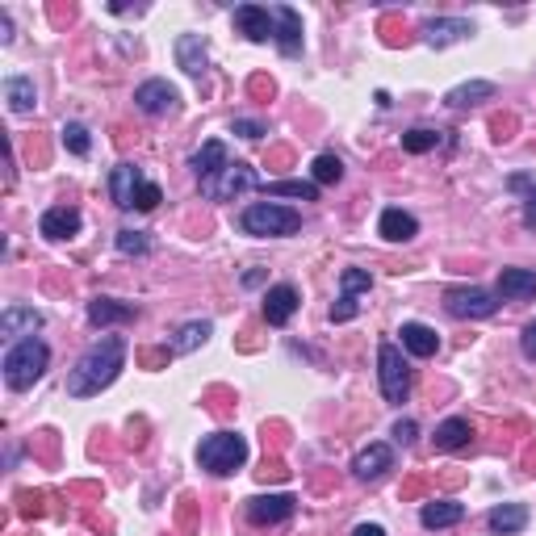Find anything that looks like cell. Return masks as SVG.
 Segmentation results:
<instances>
[{
    "instance_id": "cell-1",
    "label": "cell",
    "mask_w": 536,
    "mask_h": 536,
    "mask_svg": "<svg viewBox=\"0 0 536 536\" xmlns=\"http://www.w3.org/2000/svg\"><path fill=\"white\" fill-rule=\"evenodd\" d=\"M122 365H126V339L122 336H105L76 361V369L67 373V395L72 398H93L105 385L118 382Z\"/></svg>"
},
{
    "instance_id": "cell-2",
    "label": "cell",
    "mask_w": 536,
    "mask_h": 536,
    "mask_svg": "<svg viewBox=\"0 0 536 536\" xmlns=\"http://www.w3.org/2000/svg\"><path fill=\"white\" fill-rule=\"evenodd\" d=\"M51 365V348H46L43 339H17L9 352H5V382L9 390H30L38 377L46 373Z\"/></svg>"
},
{
    "instance_id": "cell-3",
    "label": "cell",
    "mask_w": 536,
    "mask_h": 536,
    "mask_svg": "<svg viewBox=\"0 0 536 536\" xmlns=\"http://www.w3.org/2000/svg\"><path fill=\"white\" fill-rule=\"evenodd\" d=\"M239 227L256 239H281V235H294L302 227V214L289 206H273V201H256L239 214Z\"/></svg>"
},
{
    "instance_id": "cell-4",
    "label": "cell",
    "mask_w": 536,
    "mask_h": 536,
    "mask_svg": "<svg viewBox=\"0 0 536 536\" xmlns=\"http://www.w3.org/2000/svg\"><path fill=\"white\" fill-rule=\"evenodd\" d=\"M198 461H201V470L210 473H235L248 461V440L239 436V432H219V436H206L201 440V449H198Z\"/></svg>"
},
{
    "instance_id": "cell-5",
    "label": "cell",
    "mask_w": 536,
    "mask_h": 536,
    "mask_svg": "<svg viewBox=\"0 0 536 536\" xmlns=\"http://www.w3.org/2000/svg\"><path fill=\"white\" fill-rule=\"evenodd\" d=\"M377 377H382L385 403H406V395H411V365L403 361V348H395V344L377 348Z\"/></svg>"
},
{
    "instance_id": "cell-6",
    "label": "cell",
    "mask_w": 536,
    "mask_h": 536,
    "mask_svg": "<svg viewBox=\"0 0 536 536\" xmlns=\"http://www.w3.org/2000/svg\"><path fill=\"white\" fill-rule=\"evenodd\" d=\"M248 189H260V176H256L252 164H227L219 176H210V180H201V193L214 201H235L239 193H248Z\"/></svg>"
},
{
    "instance_id": "cell-7",
    "label": "cell",
    "mask_w": 536,
    "mask_h": 536,
    "mask_svg": "<svg viewBox=\"0 0 536 536\" xmlns=\"http://www.w3.org/2000/svg\"><path fill=\"white\" fill-rule=\"evenodd\" d=\"M444 310L457 318H491L494 310H499V294L478 289V285H470V289H449V294H444Z\"/></svg>"
},
{
    "instance_id": "cell-8",
    "label": "cell",
    "mask_w": 536,
    "mask_h": 536,
    "mask_svg": "<svg viewBox=\"0 0 536 536\" xmlns=\"http://www.w3.org/2000/svg\"><path fill=\"white\" fill-rule=\"evenodd\" d=\"M134 105H139L142 113H151V118H164V113H176L180 93H176L168 80H142V84L134 88Z\"/></svg>"
},
{
    "instance_id": "cell-9",
    "label": "cell",
    "mask_w": 536,
    "mask_h": 536,
    "mask_svg": "<svg viewBox=\"0 0 536 536\" xmlns=\"http://www.w3.org/2000/svg\"><path fill=\"white\" fill-rule=\"evenodd\" d=\"M273 43L281 46L285 59L302 55V17H297V9H289V5L273 9Z\"/></svg>"
},
{
    "instance_id": "cell-10",
    "label": "cell",
    "mask_w": 536,
    "mask_h": 536,
    "mask_svg": "<svg viewBox=\"0 0 536 536\" xmlns=\"http://www.w3.org/2000/svg\"><path fill=\"white\" fill-rule=\"evenodd\" d=\"M142 172L134 164H118L110 172V198H113V206L118 210H134L139 206V193H142Z\"/></svg>"
},
{
    "instance_id": "cell-11",
    "label": "cell",
    "mask_w": 536,
    "mask_h": 536,
    "mask_svg": "<svg viewBox=\"0 0 536 536\" xmlns=\"http://www.w3.org/2000/svg\"><path fill=\"white\" fill-rule=\"evenodd\" d=\"M294 494H256V499H248V520L252 524H281L294 515Z\"/></svg>"
},
{
    "instance_id": "cell-12",
    "label": "cell",
    "mask_w": 536,
    "mask_h": 536,
    "mask_svg": "<svg viewBox=\"0 0 536 536\" xmlns=\"http://www.w3.org/2000/svg\"><path fill=\"white\" fill-rule=\"evenodd\" d=\"M470 34H473V25L465 22V17H432V22L424 25V43L444 51V46H453V43H465Z\"/></svg>"
},
{
    "instance_id": "cell-13",
    "label": "cell",
    "mask_w": 536,
    "mask_h": 536,
    "mask_svg": "<svg viewBox=\"0 0 536 536\" xmlns=\"http://www.w3.org/2000/svg\"><path fill=\"white\" fill-rule=\"evenodd\" d=\"M297 310V289L294 285H273L268 294H264V323L268 327H285Z\"/></svg>"
},
{
    "instance_id": "cell-14",
    "label": "cell",
    "mask_w": 536,
    "mask_h": 536,
    "mask_svg": "<svg viewBox=\"0 0 536 536\" xmlns=\"http://www.w3.org/2000/svg\"><path fill=\"white\" fill-rule=\"evenodd\" d=\"M395 465V449L390 444H369V449L356 453V461H352V473L361 482H377L385 470Z\"/></svg>"
},
{
    "instance_id": "cell-15",
    "label": "cell",
    "mask_w": 536,
    "mask_h": 536,
    "mask_svg": "<svg viewBox=\"0 0 536 536\" xmlns=\"http://www.w3.org/2000/svg\"><path fill=\"white\" fill-rule=\"evenodd\" d=\"M235 25H239V34H248L252 43H268V38H273V9L239 5V9H235Z\"/></svg>"
},
{
    "instance_id": "cell-16",
    "label": "cell",
    "mask_w": 536,
    "mask_h": 536,
    "mask_svg": "<svg viewBox=\"0 0 536 536\" xmlns=\"http://www.w3.org/2000/svg\"><path fill=\"white\" fill-rule=\"evenodd\" d=\"M38 230H43L46 239H72L80 230V210H72V206H51L38 219Z\"/></svg>"
},
{
    "instance_id": "cell-17",
    "label": "cell",
    "mask_w": 536,
    "mask_h": 536,
    "mask_svg": "<svg viewBox=\"0 0 536 536\" xmlns=\"http://www.w3.org/2000/svg\"><path fill=\"white\" fill-rule=\"evenodd\" d=\"M377 230H382V239L390 243H406V239H415L419 235V222L406 214V210H382V222H377Z\"/></svg>"
},
{
    "instance_id": "cell-18",
    "label": "cell",
    "mask_w": 536,
    "mask_h": 536,
    "mask_svg": "<svg viewBox=\"0 0 536 536\" xmlns=\"http://www.w3.org/2000/svg\"><path fill=\"white\" fill-rule=\"evenodd\" d=\"M419 520H424V528H453L465 520V507L453 503V499H432V503H424V512H419Z\"/></svg>"
},
{
    "instance_id": "cell-19",
    "label": "cell",
    "mask_w": 536,
    "mask_h": 536,
    "mask_svg": "<svg viewBox=\"0 0 536 536\" xmlns=\"http://www.w3.org/2000/svg\"><path fill=\"white\" fill-rule=\"evenodd\" d=\"M139 310L131 302H113V297H93L88 302V318L97 323V327H110V323H131Z\"/></svg>"
},
{
    "instance_id": "cell-20",
    "label": "cell",
    "mask_w": 536,
    "mask_h": 536,
    "mask_svg": "<svg viewBox=\"0 0 536 536\" xmlns=\"http://www.w3.org/2000/svg\"><path fill=\"white\" fill-rule=\"evenodd\" d=\"M176 63L185 67L189 76L206 72V43H201V34H180L176 38Z\"/></svg>"
},
{
    "instance_id": "cell-21",
    "label": "cell",
    "mask_w": 536,
    "mask_h": 536,
    "mask_svg": "<svg viewBox=\"0 0 536 536\" xmlns=\"http://www.w3.org/2000/svg\"><path fill=\"white\" fill-rule=\"evenodd\" d=\"M494 97V84L491 80H470V84H457L444 93V105L449 110H470V105H478V101H491Z\"/></svg>"
},
{
    "instance_id": "cell-22",
    "label": "cell",
    "mask_w": 536,
    "mask_h": 536,
    "mask_svg": "<svg viewBox=\"0 0 536 536\" xmlns=\"http://www.w3.org/2000/svg\"><path fill=\"white\" fill-rule=\"evenodd\" d=\"M38 327H43V315H38L34 307H9L5 315H0V331H5V336H25L30 339Z\"/></svg>"
},
{
    "instance_id": "cell-23",
    "label": "cell",
    "mask_w": 536,
    "mask_h": 536,
    "mask_svg": "<svg viewBox=\"0 0 536 536\" xmlns=\"http://www.w3.org/2000/svg\"><path fill=\"white\" fill-rule=\"evenodd\" d=\"M536 294V268H503L499 273V297H532Z\"/></svg>"
},
{
    "instance_id": "cell-24",
    "label": "cell",
    "mask_w": 536,
    "mask_h": 536,
    "mask_svg": "<svg viewBox=\"0 0 536 536\" xmlns=\"http://www.w3.org/2000/svg\"><path fill=\"white\" fill-rule=\"evenodd\" d=\"M403 348L411 356H436L440 336L432 327H424V323H403Z\"/></svg>"
},
{
    "instance_id": "cell-25",
    "label": "cell",
    "mask_w": 536,
    "mask_h": 536,
    "mask_svg": "<svg viewBox=\"0 0 536 536\" xmlns=\"http://www.w3.org/2000/svg\"><path fill=\"white\" fill-rule=\"evenodd\" d=\"M5 101H9L13 113H34V105H38V88H34V80H25V76H9L5 80Z\"/></svg>"
},
{
    "instance_id": "cell-26",
    "label": "cell",
    "mask_w": 536,
    "mask_h": 536,
    "mask_svg": "<svg viewBox=\"0 0 536 536\" xmlns=\"http://www.w3.org/2000/svg\"><path fill=\"white\" fill-rule=\"evenodd\" d=\"M473 436V424L470 419H444V424L436 427V449L440 453H453V449H465Z\"/></svg>"
},
{
    "instance_id": "cell-27",
    "label": "cell",
    "mask_w": 536,
    "mask_h": 536,
    "mask_svg": "<svg viewBox=\"0 0 536 536\" xmlns=\"http://www.w3.org/2000/svg\"><path fill=\"white\" fill-rule=\"evenodd\" d=\"M486 524H491V532H520V528L528 524V507L524 503H503L494 507L491 515H486Z\"/></svg>"
},
{
    "instance_id": "cell-28",
    "label": "cell",
    "mask_w": 536,
    "mask_h": 536,
    "mask_svg": "<svg viewBox=\"0 0 536 536\" xmlns=\"http://www.w3.org/2000/svg\"><path fill=\"white\" fill-rule=\"evenodd\" d=\"M230 160H227V142H206V147H201L198 155H193V168H198V176L201 180H210V176H219L222 168H227Z\"/></svg>"
},
{
    "instance_id": "cell-29",
    "label": "cell",
    "mask_w": 536,
    "mask_h": 536,
    "mask_svg": "<svg viewBox=\"0 0 536 536\" xmlns=\"http://www.w3.org/2000/svg\"><path fill=\"white\" fill-rule=\"evenodd\" d=\"M268 198H302V201H315L318 198V185L315 180H273V185H264Z\"/></svg>"
},
{
    "instance_id": "cell-30",
    "label": "cell",
    "mask_w": 536,
    "mask_h": 536,
    "mask_svg": "<svg viewBox=\"0 0 536 536\" xmlns=\"http://www.w3.org/2000/svg\"><path fill=\"white\" fill-rule=\"evenodd\" d=\"M210 323H185V327L176 331V339H172V352H193V348H201L210 339Z\"/></svg>"
},
{
    "instance_id": "cell-31",
    "label": "cell",
    "mask_w": 536,
    "mask_h": 536,
    "mask_svg": "<svg viewBox=\"0 0 536 536\" xmlns=\"http://www.w3.org/2000/svg\"><path fill=\"white\" fill-rule=\"evenodd\" d=\"M310 176H315V185H339L344 180V164H339L336 155H318Z\"/></svg>"
},
{
    "instance_id": "cell-32",
    "label": "cell",
    "mask_w": 536,
    "mask_h": 536,
    "mask_svg": "<svg viewBox=\"0 0 536 536\" xmlns=\"http://www.w3.org/2000/svg\"><path fill=\"white\" fill-rule=\"evenodd\" d=\"M436 142H440V134H436V131H424V126H419V131H406V134H403V151L424 155V151H432Z\"/></svg>"
},
{
    "instance_id": "cell-33",
    "label": "cell",
    "mask_w": 536,
    "mask_h": 536,
    "mask_svg": "<svg viewBox=\"0 0 536 536\" xmlns=\"http://www.w3.org/2000/svg\"><path fill=\"white\" fill-rule=\"evenodd\" d=\"M369 285H373L369 268H344V277H339V289H344V297H356V294H365Z\"/></svg>"
},
{
    "instance_id": "cell-34",
    "label": "cell",
    "mask_w": 536,
    "mask_h": 536,
    "mask_svg": "<svg viewBox=\"0 0 536 536\" xmlns=\"http://www.w3.org/2000/svg\"><path fill=\"white\" fill-rule=\"evenodd\" d=\"M63 147L72 155H88V147H93V142H88V131L80 126V122H67V126H63Z\"/></svg>"
},
{
    "instance_id": "cell-35",
    "label": "cell",
    "mask_w": 536,
    "mask_h": 536,
    "mask_svg": "<svg viewBox=\"0 0 536 536\" xmlns=\"http://www.w3.org/2000/svg\"><path fill=\"white\" fill-rule=\"evenodd\" d=\"M151 248V239L142 235V230H118V252L122 256H142Z\"/></svg>"
},
{
    "instance_id": "cell-36",
    "label": "cell",
    "mask_w": 536,
    "mask_h": 536,
    "mask_svg": "<svg viewBox=\"0 0 536 536\" xmlns=\"http://www.w3.org/2000/svg\"><path fill=\"white\" fill-rule=\"evenodd\" d=\"M230 131L243 134V139H264V134H268V131H264V122H252V118H239Z\"/></svg>"
},
{
    "instance_id": "cell-37",
    "label": "cell",
    "mask_w": 536,
    "mask_h": 536,
    "mask_svg": "<svg viewBox=\"0 0 536 536\" xmlns=\"http://www.w3.org/2000/svg\"><path fill=\"white\" fill-rule=\"evenodd\" d=\"M160 201H164L160 185H151V180H147V185H142V193H139V206H134V210H155Z\"/></svg>"
},
{
    "instance_id": "cell-38",
    "label": "cell",
    "mask_w": 536,
    "mask_h": 536,
    "mask_svg": "<svg viewBox=\"0 0 536 536\" xmlns=\"http://www.w3.org/2000/svg\"><path fill=\"white\" fill-rule=\"evenodd\" d=\"M356 318V297H339V307H331V323H348Z\"/></svg>"
},
{
    "instance_id": "cell-39",
    "label": "cell",
    "mask_w": 536,
    "mask_h": 536,
    "mask_svg": "<svg viewBox=\"0 0 536 536\" xmlns=\"http://www.w3.org/2000/svg\"><path fill=\"white\" fill-rule=\"evenodd\" d=\"M415 432H419L415 419H398V424H395V440H398V444H411V440H415Z\"/></svg>"
},
{
    "instance_id": "cell-40",
    "label": "cell",
    "mask_w": 536,
    "mask_h": 536,
    "mask_svg": "<svg viewBox=\"0 0 536 536\" xmlns=\"http://www.w3.org/2000/svg\"><path fill=\"white\" fill-rule=\"evenodd\" d=\"M520 348H524V356H528V361H536V318L524 327V336H520Z\"/></svg>"
},
{
    "instance_id": "cell-41",
    "label": "cell",
    "mask_w": 536,
    "mask_h": 536,
    "mask_svg": "<svg viewBox=\"0 0 536 536\" xmlns=\"http://www.w3.org/2000/svg\"><path fill=\"white\" fill-rule=\"evenodd\" d=\"M524 222L528 227H536V180L528 185V201H524Z\"/></svg>"
},
{
    "instance_id": "cell-42",
    "label": "cell",
    "mask_w": 536,
    "mask_h": 536,
    "mask_svg": "<svg viewBox=\"0 0 536 536\" xmlns=\"http://www.w3.org/2000/svg\"><path fill=\"white\" fill-rule=\"evenodd\" d=\"M352 536H385V528H382V524H361Z\"/></svg>"
},
{
    "instance_id": "cell-43",
    "label": "cell",
    "mask_w": 536,
    "mask_h": 536,
    "mask_svg": "<svg viewBox=\"0 0 536 536\" xmlns=\"http://www.w3.org/2000/svg\"><path fill=\"white\" fill-rule=\"evenodd\" d=\"M0 43H13V22L0 13Z\"/></svg>"
}]
</instances>
